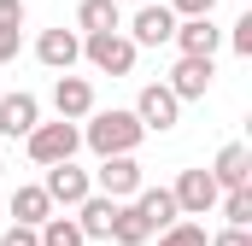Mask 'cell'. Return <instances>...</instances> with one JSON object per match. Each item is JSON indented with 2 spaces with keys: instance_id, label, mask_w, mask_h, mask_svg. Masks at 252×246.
I'll return each mask as SVG.
<instances>
[{
  "instance_id": "obj_11",
  "label": "cell",
  "mask_w": 252,
  "mask_h": 246,
  "mask_svg": "<svg viewBox=\"0 0 252 246\" xmlns=\"http://www.w3.org/2000/svg\"><path fill=\"white\" fill-rule=\"evenodd\" d=\"M35 59L47 64V70H70V64L82 59V30H41L35 35Z\"/></svg>"
},
{
  "instance_id": "obj_6",
  "label": "cell",
  "mask_w": 252,
  "mask_h": 246,
  "mask_svg": "<svg viewBox=\"0 0 252 246\" xmlns=\"http://www.w3.org/2000/svg\"><path fill=\"white\" fill-rule=\"evenodd\" d=\"M176 35V12L170 6H153V0H141L135 6V18H129V41L135 47H164Z\"/></svg>"
},
{
  "instance_id": "obj_9",
  "label": "cell",
  "mask_w": 252,
  "mask_h": 246,
  "mask_svg": "<svg viewBox=\"0 0 252 246\" xmlns=\"http://www.w3.org/2000/svg\"><path fill=\"white\" fill-rule=\"evenodd\" d=\"M211 76H217V64H211V59H199V53H182L164 88H170L176 100H205V88H211Z\"/></svg>"
},
{
  "instance_id": "obj_21",
  "label": "cell",
  "mask_w": 252,
  "mask_h": 246,
  "mask_svg": "<svg viewBox=\"0 0 252 246\" xmlns=\"http://www.w3.org/2000/svg\"><path fill=\"white\" fill-rule=\"evenodd\" d=\"M35 235H41V246H82V229H76V217H47Z\"/></svg>"
},
{
  "instance_id": "obj_5",
  "label": "cell",
  "mask_w": 252,
  "mask_h": 246,
  "mask_svg": "<svg viewBox=\"0 0 252 246\" xmlns=\"http://www.w3.org/2000/svg\"><path fill=\"white\" fill-rule=\"evenodd\" d=\"M41 187H47V199H53V205L76 211V205L94 193V176H88V170H76V158H59V164H47V182H41Z\"/></svg>"
},
{
  "instance_id": "obj_17",
  "label": "cell",
  "mask_w": 252,
  "mask_h": 246,
  "mask_svg": "<svg viewBox=\"0 0 252 246\" xmlns=\"http://www.w3.org/2000/svg\"><path fill=\"white\" fill-rule=\"evenodd\" d=\"M211 182H217V187H247L252 182V147L229 141V147L211 158Z\"/></svg>"
},
{
  "instance_id": "obj_7",
  "label": "cell",
  "mask_w": 252,
  "mask_h": 246,
  "mask_svg": "<svg viewBox=\"0 0 252 246\" xmlns=\"http://www.w3.org/2000/svg\"><path fill=\"white\" fill-rule=\"evenodd\" d=\"M170 193H176V211L182 217H205V211H217V193L223 187L211 182V170H182Z\"/></svg>"
},
{
  "instance_id": "obj_12",
  "label": "cell",
  "mask_w": 252,
  "mask_h": 246,
  "mask_svg": "<svg viewBox=\"0 0 252 246\" xmlns=\"http://www.w3.org/2000/svg\"><path fill=\"white\" fill-rule=\"evenodd\" d=\"M35 123H41V100H35V94H24V88H18V94H6V100H0V135H6V141H24Z\"/></svg>"
},
{
  "instance_id": "obj_1",
  "label": "cell",
  "mask_w": 252,
  "mask_h": 246,
  "mask_svg": "<svg viewBox=\"0 0 252 246\" xmlns=\"http://www.w3.org/2000/svg\"><path fill=\"white\" fill-rule=\"evenodd\" d=\"M147 141V129L135 112L124 106H112V112H88V129H82V147L94 153V158H112V153H135Z\"/></svg>"
},
{
  "instance_id": "obj_18",
  "label": "cell",
  "mask_w": 252,
  "mask_h": 246,
  "mask_svg": "<svg viewBox=\"0 0 252 246\" xmlns=\"http://www.w3.org/2000/svg\"><path fill=\"white\" fill-rule=\"evenodd\" d=\"M76 30L94 35V30H124V6L118 0H82L76 6Z\"/></svg>"
},
{
  "instance_id": "obj_8",
  "label": "cell",
  "mask_w": 252,
  "mask_h": 246,
  "mask_svg": "<svg viewBox=\"0 0 252 246\" xmlns=\"http://www.w3.org/2000/svg\"><path fill=\"white\" fill-rule=\"evenodd\" d=\"M94 187L112 193V199H135V187H141V164H135V153H112V158H100Z\"/></svg>"
},
{
  "instance_id": "obj_16",
  "label": "cell",
  "mask_w": 252,
  "mask_h": 246,
  "mask_svg": "<svg viewBox=\"0 0 252 246\" xmlns=\"http://www.w3.org/2000/svg\"><path fill=\"white\" fill-rule=\"evenodd\" d=\"M6 205H12V223H30V229H41V223H47V217L59 211V205L47 199V187H41V182L12 187V199H6Z\"/></svg>"
},
{
  "instance_id": "obj_19",
  "label": "cell",
  "mask_w": 252,
  "mask_h": 246,
  "mask_svg": "<svg viewBox=\"0 0 252 246\" xmlns=\"http://www.w3.org/2000/svg\"><path fill=\"white\" fill-rule=\"evenodd\" d=\"M112 241H118V246H147V241H153V229L141 223V211H135L129 199H118V217H112Z\"/></svg>"
},
{
  "instance_id": "obj_3",
  "label": "cell",
  "mask_w": 252,
  "mask_h": 246,
  "mask_svg": "<svg viewBox=\"0 0 252 246\" xmlns=\"http://www.w3.org/2000/svg\"><path fill=\"white\" fill-rule=\"evenodd\" d=\"M24 147H30V158L47 170V164H59V158H76V147H82V129L70 118H59V123H35L30 135H24Z\"/></svg>"
},
{
  "instance_id": "obj_27",
  "label": "cell",
  "mask_w": 252,
  "mask_h": 246,
  "mask_svg": "<svg viewBox=\"0 0 252 246\" xmlns=\"http://www.w3.org/2000/svg\"><path fill=\"white\" fill-rule=\"evenodd\" d=\"M0 30H24V0H0Z\"/></svg>"
},
{
  "instance_id": "obj_28",
  "label": "cell",
  "mask_w": 252,
  "mask_h": 246,
  "mask_svg": "<svg viewBox=\"0 0 252 246\" xmlns=\"http://www.w3.org/2000/svg\"><path fill=\"white\" fill-rule=\"evenodd\" d=\"M18 41H24V30H0V64L18 59Z\"/></svg>"
},
{
  "instance_id": "obj_15",
  "label": "cell",
  "mask_w": 252,
  "mask_h": 246,
  "mask_svg": "<svg viewBox=\"0 0 252 246\" xmlns=\"http://www.w3.org/2000/svg\"><path fill=\"white\" fill-rule=\"evenodd\" d=\"M182 53H199V59H217V47H223V30L211 24V18H176V35H170Z\"/></svg>"
},
{
  "instance_id": "obj_10",
  "label": "cell",
  "mask_w": 252,
  "mask_h": 246,
  "mask_svg": "<svg viewBox=\"0 0 252 246\" xmlns=\"http://www.w3.org/2000/svg\"><path fill=\"white\" fill-rule=\"evenodd\" d=\"M53 112L70 123H82L88 112H94V82L88 76H70V70H59V82H53Z\"/></svg>"
},
{
  "instance_id": "obj_25",
  "label": "cell",
  "mask_w": 252,
  "mask_h": 246,
  "mask_svg": "<svg viewBox=\"0 0 252 246\" xmlns=\"http://www.w3.org/2000/svg\"><path fill=\"white\" fill-rule=\"evenodd\" d=\"M170 12H176V18H211L217 0H170Z\"/></svg>"
},
{
  "instance_id": "obj_20",
  "label": "cell",
  "mask_w": 252,
  "mask_h": 246,
  "mask_svg": "<svg viewBox=\"0 0 252 246\" xmlns=\"http://www.w3.org/2000/svg\"><path fill=\"white\" fill-rule=\"evenodd\" d=\"M217 205H223V223L252 229V182H247V187H223V193H217Z\"/></svg>"
},
{
  "instance_id": "obj_24",
  "label": "cell",
  "mask_w": 252,
  "mask_h": 246,
  "mask_svg": "<svg viewBox=\"0 0 252 246\" xmlns=\"http://www.w3.org/2000/svg\"><path fill=\"white\" fill-rule=\"evenodd\" d=\"M205 246H252V229H235V223H223V229H217Z\"/></svg>"
},
{
  "instance_id": "obj_22",
  "label": "cell",
  "mask_w": 252,
  "mask_h": 246,
  "mask_svg": "<svg viewBox=\"0 0 252 246\" xmlns=\"http://www.w3.org/2000/svg\"><path fill=\"white\" fill-rule=\"evenodd\" d=\"M205 223H188V217H176L170 229H158V246H205Z\"/></svg>"
},
{
  "instance_id": "obj_4",
  "label": "cell",
  "mask_w": 252,
  "mask_h": 246,
  "mask_svg": "<svg viewBox=\"0 0 252 246\" xmlns=\"http://www.w3.org/2000/svg\"><path fill=\"white\" fill-rule=\"evenodd\" d=\"M135 118H141L147 135H170V129L182 123V100H176L164 82H147V88L135 94Z\"/></svg>"
},
{
  "instance_id": "obj_30",
  "label": "cell",
  "mask_w": 252,
  "mask_h": 246,
  "mask_svg": "<svg viewBox=\"0 0 252 246\" xmlns=\"http://www.w3.org/2000/svg\"><path fill=\"white\" fill-rule=\"evenodd\" d=\"M0 170H6V164H0Z\"/></svg>"
},
{
  "instance_id": "obj_26",
  "label": "cell",
  "mask_w": 252,
  "mask_h": 246,
  "mask_svg": "<svg viewBox=\"0 0 252 246\" xmlns=\"http://www.w3.org/2000/svg\"><path fill=\"white\" fill-rule=\"evenodd\" d=\"M0 246H41V235H35L30 223H12V229L0 235Z\"/></svg>"
},
{
  "instance_id": "obj_31",
  "label": "cell",
  "mask_w": 252,
  "mask_h": 246,
  "mask_svg": "<svg viewBox=\"0 0 252 246\" xmlns=\"http://www.w3.org/2000/svg\"><path fill=\"white\" fill-rule=\"evenodd\" d=\"M118 6H124V0H118Z\"/></svg>"
},
{
  "instance_id": "obj_29",
  "label": "cell",
  "mask_w": 252,
  "mask_h": 246,
  "mask_svg": "<svg viewBox=\"0 0 252 246\" xmlns=\"http://www.w3.org/2000/svg\"><path fill=\"white\" fill-rule=\"evenodd\" d=\"M82 246H106V241H82Z\"/></svg>"
},
{
  "instance_id": "obj_13",
  "label": "cell",
  "mask_w": 252,
  "mask_h": 246,
  "mask_svg": "<svg viewBox=\"0 0 252 246\" xmlns=\"http://www.w3.org/2000/svg\"><path fill=\"white\" fill-rule=\"evenodd\" d=\"M112 217H118V199L94 187V193L76 205V229H82V241H112Z\"/></svg>"
},
{
  "instance_id": "obj_2",
  "label": "cell",
  "mask_w": 252,
  "mask_h": 246,
  "mask_svg": "<svg viewBox=\"0 0 252 246\" xmlns=\"http://www.w3.org/2000/svg\"><path fill=\"white\" fill-rule=\"evenodd\" d=\"M135 41H129L124 30H94V35H82V59L94 64L100 76H135Z\"/></svg>"
},
{
  "instance_id": "obj_23",
  "label": "cell",
  "mask_w": 252,
  "mask_h": 246,
  "mask_svg": "<svg viewBox=\"0 0 252 246\" xmlns=\"http://www.w3.org/2000/svg\"><path fill=\"white\" fill-rule=\"evenodd\" d=\"M229 47H235L241 59H252V12H241V18L229 24Z\"/></svg>"
},
{
  "instance_id": "obj_14",
  "label": "cell",
  "mask_w": 252,
  "mask_h": 246,
  "mask_svg": "<svg viewBox=\"0 0 252 246\" xmlns=\"http://www.w3.org/2000/svg\"><path fill=\"white\" fill-rule=\"evenodd\" d=\"M129 205L141 211V223H147L153 235H158V229H170V223L182 217V211H176V193H170V187H147V182L135 187V199H129Z\"/></svg>"
}]
</instances>
